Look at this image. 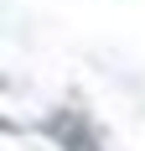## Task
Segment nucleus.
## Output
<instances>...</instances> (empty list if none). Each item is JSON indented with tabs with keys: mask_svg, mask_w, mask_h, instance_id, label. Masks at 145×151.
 Listing matches in <instances>:
<instances>
[{
	"mask_svg": "<svg viewBox=\"0 0 145 151\" xmlns=\"http://www.w3.org/2000/svg\"><path fill=\"white\" fill-rule=\"evenodd\" d=\"M72 151H93V146H88V141H78V146H72Z\"/></svg>",
	"mask_w": 145,
	"mask_h": 151,
	"instance_id": "nucleus-1",
	"label": "nucleus"
}]
</instances>
